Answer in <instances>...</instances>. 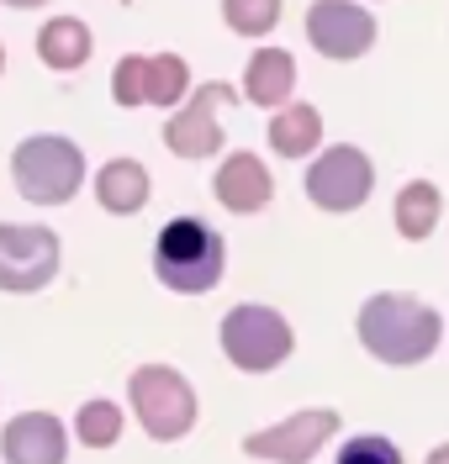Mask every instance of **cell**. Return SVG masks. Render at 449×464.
Instances as JSON below:
<instances>
[{"label":"cell","instance_id":"5b68a950","mask_svg":"<svg viewBox=\"0 0 449 464\" xmlns=\"http://www.w3.org/2000/svg\"><path fill=\"white\" fill-rule=\"evenodd\" d=\"M217 338H222L228 364L243 370V375H269V370H280V364L291 359V348H297L291 322L280 317L275 306H259V301H239V306L222 317Z\"/></svg>","mask_w":449,"mask_h":464},{"label":"cell","instance_id":"277c9868","mask_svg":"<svg viewBox=\"0 0 449 464\" xmlns=\"http://www.w3.org/2000/svg\"><path fill=\"white\" fill-rule=\"evenodd\" d=\"M127 401L153 443H180L196 428V385L175 364H138L127 375Z\"/></svg>","mask_w":449,"mask_h":464},{"label":"cell","instance_id":"ba28073f","mask_svg":"<svg viewBox=\"0 0 449 464\" xmlns=\"http://www.w3.org/2000/svg\"><path fill=\"white\" fill-rule=\"evenodd\" d=\"M63 264L59 232L32 222H0V290L5 295H37L54 285Z\"/></svg>","mask_w":449,"mask_h":464},{"label":"cell","instance_id":"4fadbf2b","mask_svg":"<svg viewBox=\"0 0 449 464\" xmlns=\"http://www.w3.org/2000/svg\"><path fill=\"white\" fill-rule=\"evenodd\" d=\"M5 464H69V428L54 411H22L0 433Z\"/></svg>","mask_w":449,"mask_h":464},{"label":"cell","instance_id":"2e32d148","mask_svg":"<svg viewBox=\"0 0 449 464\" xmlns=\"http://www.w3.org/2000/svg\"><path fill=\"white\" fill-rule=\"evenodd\" d=\"M269 148L280 159H312L323 148V111L307 106V101H286L269 116Z\"/></svg>","mask_w":449,"mask_h":464},{"label":"cell","instance_id":"ac0fdd59","mask_svg":"<svg viewBox=\"0 0 449 464\" xmlns=\"http://www.w3.org/2000/svg\"><path fill=\"white\" fill-rule=\"evenodd\" d=\"M391 217H396V232H402L407 243H423V237H434L439 217H444V190H439L434 179H407V185L396 190Z\"/></svg>","mask_w":449,"mask_h":464},{"label":"cell","instance_id":"d6986e66","mask_svg":"<svg viewBox=\"0 0 449 464\" xmlns=\"http://www.w3.org/2000/svg\"><path fill=\"white\" fill-rule=\"evenodd\" d=\"M122 406L106 401V396H90V401H80V411H74V438L85 443V449H112L122 438Z\"/></svg>","mask_w":449,"mask_h":464},{"label":"cell","instance_id":"ffe728a7","mask_svg":"<svg viewBox=\"0 0 449 464\" xmlns=\"http://www.w3.org/2000/svg\"><path fill=\"white\" fill-rule=\"evenodd\" d=\"M280 5L286 0H222V22L239 32V37H269L280 27Z\"/></svg>","mask_w":449,"mask_h":464},{"label":"cell","instance_id":"9c48e42d","mask_svg":"<svg viewBox=\"0 0 449 464\" xmlns=\"http://www.w3.org/2000/svg\"><path fill=\"white\" fill-rule=\"evenodd\" d=\"M370 190H376V164L355 143L323 148L312 159V169H307V201L317 206V211H333V217L359 211V206L370 201Z\"/></svg>","mask_w":449,"mask_h":464},{"label":"cell","instance_id":"52a82bcc","mask_svg":"<svg viewBox=\"0 0 449 464\" xmlns=\"http://www.w3.org/2000/svg\"><path fill=\"white\" fill-rule=\"evenodd\" d=\"M338 438V411L333 406H301L291 417L243 433V454L265 464H312L323 454V443Z\"/></svg>","mask_w":449,"mask_h":464},{"label":"cell","instance_id":"603a6c76","mask_svg":"<svg viewBox=\"0 0 449 464\" xmlns=\"http://www.w3.org/2000/svg\"><path fill=\"white\" fill-rule=\"evenodd\" d=\"M5 5H16V11H37V5H48V0H5Z\"/></svg>","mask_w":449,"mask_h":464},{"label":"cell","instance_id":"7402d4cb","mask_svg":"<svg viewBox=\"0 0 449 464\" xmlns=\"http://www.w3.org/2000/svg\"><path fill=\"white\" fill-rule=\"evenodd\" d=\"M423 464H449V443H439V449H434V454H428Z\"/></svg>","mask_w":449,"mask_h":464},{"label":"cell","instance_id":"7c38bea8","mask_svg":"<svg viewBox=\"0 0 449 464\" xmlns=\"http://www.w3.org/2000/svg\"><path fill=\"white\" fill-rule=\"evenodd\" d=\"M211 196L222 211H233V217H254V211H265L275 201V174L259 153H228L222 164H217V179H211Z\"/></svg>","mask_w":449,"mask_h":464},{"label":"cell","instance_id":"8992f818","mask_svg":"<svg viewBox=\"0 0 449 464\" xmlns=\"http://www.w3.org/2000/svg\"><path fill=\"white\" fill-rule=\"evenodd\" d=\"M190 95V63L180 53H122L112 69V101L138 111V106H164L175 111Z\"/></svg>","mask_w":449,"mask_h":464},{"label":"cell","instance_id":"6da1fadb","mask_svg":"<svg viewBox=\"0 0 449 464\" xmlns=\"http://www.w3.org/2000/svg\"><path fill=\"white\" fill-rule=\"evenodd\" d=\"M355 333L370 359H381L391 370H413L423 359H434V348L444 338V317L407 290H381L359 306Z\"/></svg>","mask_w":449,"mask_h":464},{"label":"cell","instance_id":"5bb4252c","mask_svg":"<svg viewBox=\"0 0 449 464\" xmlns=\"http://www.w3.org/2000/svg\"><path fill=\"white\" fill-rule=\"evenodd\" d=\"M297 90V58L286 48H254L243 63V101L249 106H286Z\"/></svg>","mask_w":449,"mask_h":464},{"label":"cell","instance_id":"9a60e30c","mask_svg":"<svg viewBox=\"0 0 449 464\" xmlns=\"http://www.w3.org/2000/svg\"><path fill=\"white\" fill-rule=\"evenodd\" d=\"M149 196H153V179L138 159H106L95 169V201L112 217H138L149 206Z\"/></svg>","mask_w":449,"mask_h":464},{"label":"cell","instance_id":"30bf717a","mask_svg":"<svg viewBox=\"0 0 449 464\" xmlns=\"http://www.w3.org/2000/svg\"><path fill=\"white\" fill-rule=\"evenodd\" d=\"M233 101H239V90L222 85V80L196 85L185 95V106H175L170 121H164V148L180 153V159H211L217 148H228L217 116H222V106H233Z\"/></svg>","mask_w":449,"mask_h":464},{"label":"cell","instance_id":"8fae6325","mask_svg":"<svg viewBox=\"0 0 449 464\" xmlns=\"http://www.w3.org/2000/svg\"><path fill=\"white\" fill-rule=\"evenodd\" d=\"M307 43L333 63H355L376 48V16L359 0H312L307 5Z\"/></svg>","mask_w":449,"mask_h":464},{"label":"cell","instance_id":"7a4b0ae2","mask_svg":"<svg viewBox=\"0 0 449 464\" xmlns=\"http://www.w3.org/2000/svg\"><path fill=\"white\" fill-rule=\"evenodd\" d=\"M153 275L175 295H207L228 275V243L201 217H170L153 243Z\"/></svg>","mask_w":449,"mask_h":464},{"label":"cell","instance_id":"44dd1931","mask_svg":"<svg viewBox=\"0 0 449 464\" xmlns=\"http://www.w3.org/2000/svg\"><path fill=\"white\" fill-rule=\"evenodd\" d=\"M338 464H407V459L386 433H355L338 449Z\"/></svg>","mask_w":449,"mask_h":464},{"label":"cell","instance_id":"e0dca14e","mask_svg":"<svg viewBox=\"0 0 449 464\" xmlns=\"http://www.w3.org/2000/svg\"><path fill=\"white\" fill-rule=\"evenodd\" d=\"M90 48H95V37L80 16H54V22L37 27V58L54 74H74L80 63H90Z\"/></svg>","mask_w":449,"mask_h":464},{"label":"cell","instance_id":"cb8c5ba5","mask_svg":"<svg viewBox=\"0 0 449 464\" xmlns=\"http://www.w3.org/2000/svg\"><path fill=\"white\" fill-rule=\"evenodd\" d=\"M0 74H5V48H0Z\"/></svg>","mask_w":449,"mask_h":464},{"label":"cell","instance_id":"3957f363","mask_svg":"<svg viewBox=\"0 0 449 464\" xmlns=\"http://www.w3.org/2000/svg\"><path fill=\"white\" fill-rule=\"evenodd\" d=\"M11 179L32 206H69L85 185V153L63 132H32L11 153Z\"/></svg>","mask_w":449,"mask_h":464}]
</instances>
